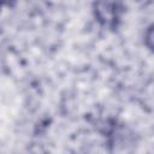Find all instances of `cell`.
<instances>
[{
    "mask_svg": "<svg viewBox=\"0 0 154 154\" xmlns=\"http://www.w3.org/2000/svg\"><path fill=\"white\" fill-rule=\"evenodd\" d=\"M95 22L103 29L116 31L125 12L122 0H94L91 6Z\"/></svg>",
    "mask_w": 154,
    "mask_h": 154,
    "instance_id": "cell-1",
    "label": "cell"
},
{
    "mask_svg": "<svg viewBox=\"0 0 154 154\" xmlns=\"http://www.w3.org/2000/svg\"><path fill=\"white\" fill-rule=\"evenodd\" d=\"M143 45L144 47L154 54V24H150L147 26L143 34Z\"/></svg>",
    "mask_w": 154,
    "mask_h": 154,
    "instance_id": "cell-2",
    "label": "cell"
},
{
    "mask_svg": "<svg viewBox=\"0 0 154 154\" xmlns=\"http://www.w3.org/2000/svg\"><path fill=\"white\" fill-rule=\"evenodd\" d=\"M18 0H2V5L6 7H13Z\"/></svg>",
    "mask_w": 154,
    "mask_h": 154,
    "instance_id": "cell-3",
    "label": "cell"
}]
</instances>
